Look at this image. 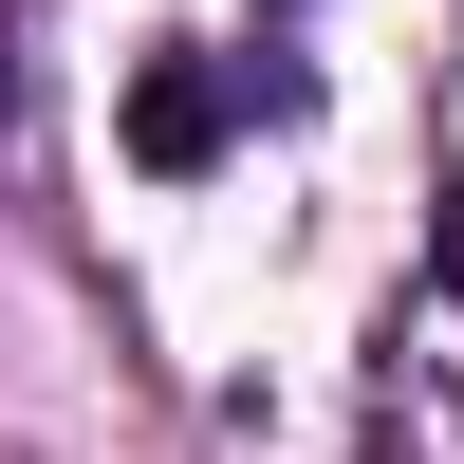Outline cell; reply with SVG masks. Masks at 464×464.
Masks as SVG:
<instances>
[{"label": "cell", "mask_w": 464, "mask_h": 464, "mask_svg": "<svg viewBox=\"0 0 464 464\" xmlns=\"http://www.w3.org/2000/svg\"><path fill=\"white\" fill-rule=\"evenodd\" d=\"M223 130H242V74H223V56H149V74H130V168H149V186L223 168Z\"/></svg>", "instance_id": "obj_1"}, {"label": "cell", "mask_w": 464, "mask_h": 464, "mask_svg": "<svg viewBox=\"0 0 464 464\" xmlns=\"http://www.w3.org/2000/svg\"><path fill=\"white\" fill-rule=\"evenodd\" d=\"M428 279H446V297H464V186H446V223H428Z\"/></svg>", "instance_id": "obj_2"}, {"label": "cell", "mask_w": 464, "mask_h": 464, "mask_svg": "<svg viewBox=\"0 0 464 464\" xmlns=\"http://www.w3.org/2000/svg\"><path fill=\"white\" fill-rule=\"evenodd\" d=\"M0 111H19V74H0Z\"/></svg>", "instance_id": "obj_3"}]
</instances>
